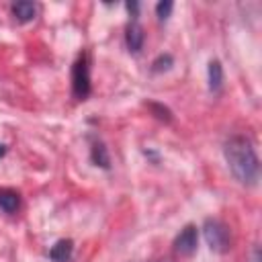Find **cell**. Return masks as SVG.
<instances>
[{
	"label": "cell",
	"instance_id": "7",
	"mask_svg": "<svg viewBox=\"0 0 262 262\" xmlns=\"http://www.w3.org/2000/svg\"><path fill=\"white\" fill-rule=\"evenodd\" d=\"M10 10H12V16H14L18 23H31V20L37 16V4L27 2V0L14 2V4L10 6Z\"/></svg>",
	"mask_w": 262,
	"mask_h": 262
},
{
	"label": "cell",
	"instance_id": "8",
	"mask_svg": "<svg viewBox=\"0 0 262 262\" xmlns=\"http://www.w3.org/2000/svg\"><path fill=\"white\" fill-rule=\"evenodd\" d=\"M20 207V194L12 188H0V209L4 213H16Z\"/></svg>",
	"mask_w": 262,
	"mask_h": 262
},
{
	"label": "cell",
	"instance_id": "1",
	"mask_svg": "<svg viewBox=\"0 0 262 262\" xmlns=\"http://www.w3.org/2000/svg\"><path fill=\"white\" fill-rule=\"evenodd\" d=\"M223 156L233 178L244 186H256L260 178V160L254 143L246 135H231L223 145Z\"/></svg>",
	"mask_w": 262,
	"mask_h": 262
},
{
	"label": "cell",
	"instance_id": "4",
	"mask_svg": "<svg viewBox=\"0 0 262 262\" xmlns=\"http://www.w3.org/2000/svg\"><path fill=\"white\" fill-rule=\"evenodd\" d=\"M196 246H199V229L196 225L188 223L174 237V252L180 256H192L196 252Z\"/></svg>",
	"mask_w": 262,
	"mask_h": 262
},
{
	"label": "cell",
	"instance_id": "16",
	"mask_svg": "<svg viewBox=\"0 0 262 262\" xmlns=\"http://www.w3.org/2000/svg\"><path fill=\"white\" fill-rule=\"evenodd\" d=\"M4 154H6V145H4V143H0V158H2Z\"/></svg>",
	"mask_w": 262,
	"mask_h": 262
},
{
	"label": "cell",
	"instance_id": "17",
	"mask_svg": "<svg viewBox=\"0 0 262 262\" xmlns=\"http://www.w3.org/2000/svg\"><path fill=\"white\" fill-rule=\"evenodd\" d=\"M158 262H174L172 258H162V260H158Z\"/></svg>",
	"mask_w": 262,
	"mask_h": 262
},
{
	"label": "cell",
	"instance_id": "9",
	"mask_svg": "<svg viewBox=\"0 0 262 262\" xmlns=\"http://www.w3.org/2000/svg\"><path fill=\"white\" fill-rule=\"evenodd\" d=\"M207 72H209V90L213 94H217L221 90V86H223V68H221V63L217 59H211Z\"/></svg>",
	"mask_w": 262,
	"mask_h": 262
},
{
	"label": "cell",
	"instance_id": "3",
	"mask_svg": "<svg viewBox=\"0 0 262 262\" xmlns=\"http://www.w3.org/2000/svg\"><path fill=\"white\" fill-rule=\"evenodd\" d=\"M90 61H88V53H80L72 66V92L74 98L78 100H86L90 96Z\"/></svg>",
	"mask_w": 262,
	"mask_h": 262
},
{
	"label": "cell",
	"instance_id": "13",
	"mask_svg": "<svg viewBox=\"0 0 262 262\" xmlns=\"http://www.w3.org/2000/svg\"><path fill=\"white\" fill-rule=\"evenodd\" d=\"M172 8H174V2H170V0L158 2V4H156V14H158V18H160V20H166V18L170 16Z\"/></svg>",
	"mask_w": 262,
	"mask_h": 262
},
{
	"label": "cell",
	"instance_id": "5",
	"mask_svg": "<svg viewBox=\"0 0 262 262\" xmlns=\"http://www.w3.org/2000/svg\"><path fill=\"white\" fill-rule=\"evenodd\" d=\"M125 43H127V49H129L131 53H139V51H141V47H143V29H141V25L137 23V18H133V20L127 25Z\"/></svg>",
	"mask_w": 262,
	"mask_h": 262
},
{
	"label": "cell",
	"instance_id": "2",
	"mask_svg": "<svg viewBox=\"0 0 262 262\" xmlns=\"http://www.w3.org/2000/svg\"><path fill=\"white\" fill-rule=\"evenodd\" d=\"M203 235H205V239H207V244H209V248L213 252H217V254L229 252V248H231V235H229V229H227V225L223 221L213 219V217L205 219V223H203Z\"/></svg>",
	"mask_w": 262,
	"mask_h": 262
},
{
	"label": "cell",
	"instance_id": "14",
	"mask_svg": "<svg viewBox=\"0 0 262 262\" xmlns=\"http://www.w3.org/2000/svg\"><path fill=\"white\" fill-rule=\"evenodd\" d=\"M250 262H262V254H260V248H258V246H254V248H252Z\"/></svg>",
	"mask_w": 262,
	"mask_h": 262
},
{
	"label": "cell",
	"instance_id": "12",
	"mask_svg": "<svg viewBox=\"0 0 262 262\" xmlns=\"http://www.w3.org/2000/svg\"><path fill=\"white\" fill-rule=\"evenodd\" d=\"M170 66H172V55H170V53H160V55L151 61V72L158 74V72L170 70Z\"/></svg>",
	"mask_w": 262,
	"mask_h": 262
},
{
	"label": "cell",
	"instance_id": "10",
	"mask_svg": "<svg viewBox=\"0 0 262 262\" xmlns=\"http://www.w3.org/2000/svg\"><path fill=\"white\" fill-rule=\"evenodd\" d=\"M90 160H92L94 166H100L104 170L111 168V158H108V151H106V147H104L102 141H94L92 143V147H90Z\"/></svg>",
	"mask_w": 262,
	"mask_h": 262
},
{
	"label": "cell",
	"instance_id": "11",
	"mask_svg": "<svg viewBox=\"0 0 262 262\" xmlns=\"http://www.w3.org/2000/svg\"><path fill=\"white\" fill-rule=\"evenodd\" d=\"M147 108L151 111V115H154L156 119H160V121H164V123H170V121H172V113H170L164 104H160V102H147Z\"/></svg>",
	"mask_w": 262,
	"mask_h": 262
},
{
	"label": "cell",
	"instance_id": "15",
	"mask_svg": "<svg viewBox=\"0 0 262 262\" xmlns=\"http://www.w3.org/2000/svg\"><path fill=\"white\" fill-rule=\"evenodd\" d=\"M127 10L133 18H137V10H139V4L137 2H127Z\"/></svg>",
	"mask_w": 262,
	"mask_h": 262
},
{
	"label": "cell",
	"instance_id": "6",
	"mask_svg": "<svg viewBox=\"0 0 262 262\" xmlns=\"http://www.w3.org/2000/svg\"><path fill=\"white\" fill-rule=\"evenodd\" d=\"M72 254H74V242L72 239H57L51 250H49V258L51 262H70L72 260Z\"/></svg>",
	"mask_w": 262,
	"mask_h": 262
}]
</instances>
